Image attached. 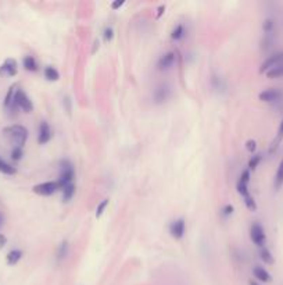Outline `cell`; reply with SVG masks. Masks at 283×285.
Masks as SVG:
<instances>
[{"mask_svg":"<svg viewBox=\"0 0 283 285\" xmlns=\"http://www.w3.org/2000/svg\"><path fill=\"white\" fill-rule=\"evenodd\" d=\"M44 78L47 81H59L60 79V73L51 66H47L44 68Z\"/></svg>","mask_w":283,"mask_h":285,"instance_id":"44dd1931","label":"cell"},{"mask_svg":"<svg viewBox=\"0 0 283 285\" xmlns=\"http://www.w3.org/2000/svg\"><path fill=\"white\" fill-rule=\"evenodd\" d=\"M5 134L14 144V148H24L28 139V129L20 124H14V125L5 128Z\"/></svg>","mask_w":283,"mask_h":285,"instance_id":"6da1fadb","label":"cell"},{"mask_svg":"<svg viewBox=\"0 0 283 285\" xmlns=\"http://www.w3.org/2000/svg\"><path fill=\"white\" fill-rule=\"evenodd\" d=\"M14 93H16V86H11L5 99V107L11 110V112H16L17 110L16 105H14Z\"/></svg>","mask_w":283,"mask_h":285,"instance_id":"2e32d148","label":"cell"},{"mask_svg":"<svg viewBox=\"0 0 283 285\" xmlns=\"http://www.w3.org/2000/svg\"><path fill=\"white\" fill-rule=\"evenodd\" d=\"M283 64V52H279V53H275L266 59L265 62L261 64L260 73H266L269 71L272 68L277 67V66H282Z\"/></svg>","mask_w":283,"mask_h":285,"instance_id":"8992f818","label":"cell"},{"mask_svg":"<svg viewBox=\"0 0 283 285\" xmlns=\"http://www.w3.org/2000/svg\"><path fill=\"white\" fill-rule=\"evenodd\" d=\"M260 257L261 260L266 263V264H273V256H272L271 251L268 248H265V246H262L260 249Z\"/></svg>","mask_w":283,"mask_h":285,"instance_id":"cb8c5ba5","label":"cell"},{"mask_svg":"<svg viewBox=\"0 0 283 285\" xmlns=\"http://www.w3.org/2000/svg\"><path fill=\"white\" fill-rule=\"evenodd\" d=\"M266 77L268 78H282L283 77V64L282 66H277V67L272 68V70H269V71H266Z\"/></svg>","mask_w":283,"mask_h":285,"instance_id":"d4e9b609","label":"cell"},{"mask_svg":"<svg viewBox=\"0 0 283 285\" xmlns=\"http://www.w3.org/2000/svg\"><path fill=\"white\" fill-rule=\"evenodd\" d=\"M24 156V151H22V148H13V151H11V159L14 160V162H20Z\"/></svg>","mask_w":283,"mask_h":285,"instance_id":"83f0119b","label":"cell"},{"mask_svg":"<svg viewBox=\"0 0 283 285\" xmlns=\"http://www.w3.org/2000/svg\"><path fill=\"white\" fill-rule=\"evenodd\" d=\"M282 139H283V120L282 123H280V125H279V129H277V135H276V139L273 142V148H276L277 144H279Z\"/></svg>","mask_w":283,"mask_h":285,"instance_id":"4dcf8cb0","label":"cell"},{"mask_svg":"<svg viewBox=\"0 0 283 285\" xmlns=\"http://www.w3.org/2000/svg\"><path fill=\"white\" fill-rule=\"evenodd\" d=\"M253 274H254V277L258 281H261V282H269L271 281V274L266 271L265 268L261 267V266H255L254 268H253Z\"/></svg>","mask_w":283,"mask_h":285,"instance_id":"5bb4252c","label":"cell"},{"mask_svg":"<svg viewBox=\"0 0 283 285\" xmlns=\"http://www.w3.org/2000/svg\"><path fill=\"white\" fill-rule=\"evenodd\" d=\"M172 95V90L169 86H166V85H162V86H158L157 89L154 90V102L157 105H161V103H164L166 102Z\"/></svg>","mask_w":283,"mask_h":285,"instance_id":"4fadbf2b","label":"cell"},{"mask_svg":"<svg viewBox=\"0 0 283 285\" xmlns=\"http://www.w3.org/2000/svg\"><path fill=\"white\" fill-rule=\"evenodd\" d=\"M273 186L275 189L279 191L283 186V160L279 164V167L276 170V174H275V181H273Z\"/></svg>","mask_w":283,"mask_h":285,"instance_id":"ffe728a7","label":"cell"},{"mask_svg":"<svg viewBox=\"0 0 283 285\" xmlns=\"http://www.w3.org/2000/svg\"><path fill=\"white\" fill-rule=\"evenodd\" d=\"M3 225H5V216H3V214L0 213V228H2Z\"/></svg>","mask_w":283,"mask_h":285,"instance_id":"8d00e7d4","label":"cell"},{"mask_svg":"<svg viewBox=\"0 0 283 285\" xmlns=\"http://www.w3.org/2000/svg\"><path fill=\"white\" fill-rule=\"evenodd\" d=\"M0 173L5 174V175H14L17 174V168L13 167L11 164L6 162L5 159L0 157Z\"/></svg>","mask_w":283,"mask_h":285,"instance_id":"d6986e66","label":"cell"},{"mask_svg":"<svg viewBox=\"0 0 283 285\" xmlns=\"http://www.w3.org/2000/svg\"><path fill=\"white\" fill-rule=\"evenodd\" d=\"M22 66L27 71H31V73H35L39 70V64L36 62V59L33 56H25L24 60H22Z\"/></svg>","mask_w":283,"mask_h":285,"instance_id":"9a60e30c","label":"cell"},{"mask_svg":"<svg viewBox=\"0 0 283 285\" xmlns=\"http://www.w3.org/2000/svg\"><path fill=\"white\" fill-rule=\"evenodd\" d=\"M246 149L249 152H255V149H257V142H255L254 139H249L247 142H246Z\"/></svg>","mask_w":283,"mask_h":285,"instance_id":"1f68e13d","label":"cell"},{"mask_svg":"<svg viewBox=\"0 0 283 285\" xmlns=\"http://www.w3.org/2000/svg\"><path fill=\"white\" fill-rule=\"evenodd\" d=\"M273 28H275V23L271 18H266L264 24H262V29H264V35L273 34Z\"/></svg>","mask_w":283,"mask_h":285,"instance_id":"484cf974","label":"cell"},{"mask_svg":"<svg viewBox=\"0 0 283 285\" xmlns=\"http://www.w3.org/2000/svg\"><path fill=\"white\" fill-rule=\"evenodd\" d=\"M103 39L105 42H111V40L114 39V29L108 27V28L104 29V32H103Z\"/></svg>","mask_w":283,"mask_h":285,"instance_id":"f546056e","label":"cell"},{"mask_svg":"<svg viewBox=\"0 0 283 285\" xmlns=\"http://www.w3.org/2000/svg\"><path fill=\"white\" fill-rule=\"evenodd\" d=\"M165 12V6H160L158 7V13H157V18H160L162 16V13Z\"/></svg>","mask_w":283,"mask_h":285,"instance_id":"d590c367","label":"cell"},{"mask_svg":"<svg viewBox=\"0 0 283 285\" xmlns=\"http://www.w3.org/2000/svg\"><path fill=\"white\" fill-rule=\"evenodd\" d=\"M283 98V92L276 88H271V89L262 90L260 93V101L265 102V103H275V102L280 101Z\"/></svg>","mask_w":283,"mask_h":285,"instance_id":"30bf717a","label":"cell"},{"mask_svg":"<svg viewBox=\"0 0 283 285\" xmlns=\"http://www.w3.org/2000/svg\"><path fill=\"white\" fill-rule=\"evenodd\" d=\"M108 203H110L108 199H103V201L100 202L99 205H97V207H96V218L103 216V213H104V210L107 209V206H108Z\"/></svg>","mask_w":283,"mask_h":285,"instance_id":"4316f807","label":"cell"},{"mask_svg":"<svg viewBox=\"0 0 283 285\" xmlns=\"http://www.w3.org/2000/svg\"><path fill=\"white\" fill-rule=\"evenodd\" d=\"M51 139V129L47 121H40L38 131V144L39 145H46Z\"/></svg>","mask_w":283,"mask_h":285,"instance_id":"8fae6325","label":"cell"},{"mask_svg":"<svg viewBox=\"0 0 283 285\" xmlns=\"http://www.w3.org/2000/svg\"><path fill=\"white\" fill-rule=\"evenodd\" d=\"M60 189L59 185L54 181H47V182H42V184H36L32 188V191L36 195L40 196H50L55 194L57 191Z\"/></svg>","mask_w":283,"mask_h":285,"instance_id":"277c9868","label":"cell"},{"mask_svg":"<svg viewBox=\"0 0 283 285\" xmlns=\"http://www.w3.org/2000/svg\"><path fill=\"white\" fill-rule=\"evenodd\" d=\"M250 285H260L258 282H255V281H250Z\"/></svg>","mask_w":283,"mask_h":285,"instance_id":"74e56055","label":"cell"},{"mask_svg":"<svg viewBox=\"0 0 283 285\" xmlns=\"http://www.w3.org/2000/svg\"><path fill=\"white\" fill-rule=\"evenodd\" d=\"M185 231H186V223H185L183 218L174 220V221L169 224V234H171L172 238H175V240H182L183 235H185Z\"/></svg>","mask_w":283,"mask_h":285,"instance_id":"9c48e42d","label":"cell"},{"mask_svg":"<svg viewBox=\"0 0 283 285\" xmlns=\"http://www.w3.org/2000/svg\"><path fill=\"white\" fill-rule=\"evenodd\" d=\"M261 159H262V156L261 155H254V156L250 159L249 162V170H253L254 171L255 168L258 167V164H260Z\"/></svg>","mask_w":283,"mask_h":285,"instance_id":"f1b7e54d","label":"cell"},{"mask_svg":"<svg viewBox=\"0 0 283 285\" xmlns=\"http://www.w3.org/2000/svg\"><path fill=\"white\" fill-rule=\"evenodd\" d=\"M75 177V171H74V166L70 160H63L60 164V177L57 181L59 188L63 189L67 185L72 184V179Z\"/></svg>","mask_w":283,"mask_h":285,"instance_id":"7a4b0ae2","label":"cell"},{"mask_svg":"<svg viewBox=\"0 0 283 285\" xmlns=\"http://www.w3.org/2000/svg\"><path fill=\"white\" fill-rule=\"evenodd\" d=\"M61 191H63V201L70 202L74 198V195H75V185L72 182V184L64 186Z\"/></svg>","mask_w":283,"mask_h":285,"instance_id":"7402d4cb","label":"cell"},{"mask_svg":"<svg viewBox=\"0 0 283 285\" xmlns=\"http://www.w3.org/2000/svg\"><path fill=\"white\" fill-rule=\"evenodd\" d=\"M185 34H186L185 27H183L182 24H179V25H177V27L174 28V31L171 32V39L175 40V42H178V40H181L185 38Z\"/></svg>","mask_w":283,"mask_h":285,"instance_id":"603a6c76","label":"cell"},{"mask_svg":"<svg viewBox=\"0 0 283 285\" xmlns=\"http://www.w3.org/2000/svg\"><path fill=\"white\" fill-rule=\"evenodd\" d=\"M18 71V64L14 59H7L5 63L0 66V75H6V77H14Z\"/></svg>","mask_w":283,"mask_h":285,"instance_id":"7c38bea8","label":"cell"},{"mask_svg":"<svg viewBox=\"0 0 283 285\" xmlns=\"http://www.w3.org/2000/svg\"><path fill=\"white\" fill-rule=\"evenodd\" d=\"M22 257V251L20 249H13V251L9 252V255L6 257V262L9 266H16L17 263L21 260Z\"/></svg>","mask_w":283,"mask_h":285,"instance_id":"e0dca14e","label":"cell"},{"mask_svg":"<svg viewBox=\"0 0 283 285\" xmlns=\"http://www.w3.org/2000/svg\"><path fill=\"white\" fill-rule=\"evenodd\" d=\"M14 105L17 109H21L24 113H31L33 110V103L31 98L27 95V92L24 89H16L14 93Z\"/></svg>","mask_w":283,"mask_h":285,"instance_id":"3957f363","label":"cell"},{"mask_svg":"<svg viewBox=\"0 0 283 285\" xmlns=\"http://www.w3.org/2000/svg\"><path fill=\"white\" fill-rule=\"evenodd\" d=\"M233 213V206L232 205H227V206L223 207V210H222V216L227 218L229 216H232Z\"/></svg>","mask_w":283,"mask_h":285,"instance_id":"d6a6232c","label":"cell"},{"mask_svg":"<svg viewBox=\"0 0 283 285\" xmlns=\"http://www.w3.org/2000/svg\"><path fill=\"white\" fill-rule=\"evenodd\" d=\"M68 252H70V245H68L67 241H63L60 244V246H59V249H57V253H55V260H57V262L64 260V259L68 256Z\"/></svg>","mask_w":283,"mask_h":285,"instance_id":"ac0fdd59","label":"cell"},{"mask_svg":"<svg viewBox=\"0 0 283 285\" xmlns=\"http://www.w3.org/2000/svg\"><path fill=\"white\" fill-rule=\"evenodd\" d=\"M6 244H7V238H6L3 234H0V249H2V248H5Z\"/></svg>","mask_w":283,"mask_h":285,"instance_id":"e575fe53","label":"cell"},{"mask_svg":"<svg viewBox=\"0 0 283 285\" xmlns=\"http://www.w3.org/2000/svg\"><path fill=\"white\" fill-rule=\"evenodd\" d=\"M249 182H250V170H244L240 178L238 181L236 185V189H238L239 195H242V198H249L250 191H249Z\"/></svg>","mask_w":283,"mask_h":285,"instance_id":"ba28073f","label":"cell"},{"mask_svg":"<svg viewBox=\"0 0 283 285\" xmlns=\"http://www.w3.org/2000/svg\"><path fill=\"white\" fill-rule=\"evenodd\" d=\"M124 5H125L124 0H121V2H114V3H111V9H112V10H118V9H121Z\"/></svg>","mask_w":283,"mask_h":285,"instance_id":"836d02e7","label":"cell"},{"mask_svg":"<svg viewBox=\"0 0 283 285\" xmlns=\"http://www.w3.org/2000/svg\"><path fill=\"white\" fill-rule=\"evenodd\" d=\"M250 236H251V241H253L257 246L262 248V246L265 245L266 235L260 223H254L251 225V228H250Z\"/></svg>","mask_w":283,"mask_h":285,"instance_id":"5b68a950","label":"cell"},{"mask_svg":"<svg viewBox=\"0 0 283 285\" xmlns=\"http://www.w3.org/2000/svg\"><path fill=\"white\" fill-rule=\"evenodd\" d=\"M175 63H177V55H175L174 52H168V53L162 55V56L158 59L157 68H158L160 71H168V70H171V68L175 66Z\"/></svg>","mask_w":283,"mask_h":285,"instance_id":"52a82bcc","label":"cell"}]
</instances>
